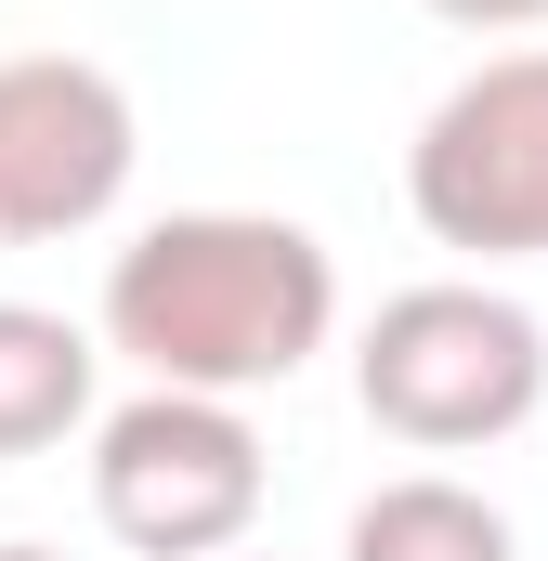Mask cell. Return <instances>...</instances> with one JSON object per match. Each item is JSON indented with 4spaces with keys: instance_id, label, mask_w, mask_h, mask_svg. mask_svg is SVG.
<instances>
[{
    "instance_id": "obj_1",
    "label": "cell",
    "mask_w": 548,
    "mask_h": 561,
    "mask_svg": "<svg viewBox=\"0 0 548 561\" xmlns=\"http://www.w3.org/2000/svg\"><path fill=\"white\" fill-rule=\"evenodd\" d=\"M327 327H340V262L287 209H170L105 262L92 300V340L132 353L144 392H209V405L287 392L327 353Z\"/></svg>"
},
{
    "instance_id": "obj_2",
    "label": "cell",
    "mask_w": 548,
    "mask_h": 561,
    "mask_svg": "<svg viewBox=\"0 0 548 561\" xmlns=\"http://www.w3.org/2000/svg\"><path fill=\"white\" fill-rule=\"evenodd\" d=\"M353 405L418 444V457H470V444H510L548 405V327L483 275H431L392 287L353 340Z\"/></svg>"
},
{
    "instance_id": "obj_3",
    "label": "cell",
    "mask_w": 548,
    "mask_h": 561,
    "mask_svg": "<svg viewBox=\"0 0 548 561\" xmlns=\"http://www.w3.org/2000/svg\"><path fill=\"white\" fill-rule=\"evenodd\" d=\"M274 470L249 405H209V392H132L92 419V523L132 561H236L262 523Z\"/></svg>"
},
{
    "instance_id": "obj_4",
    "label": "cell",
    "mask_w": 548,
    "mask_h": 561,
    "mask_svg": "<svg viewBox=\"0 0 548 561\" xmlns=\"http://www.w3.org/2000/svg\"><path fill=\"white\" fill-rule=\"evenodd\" d=\"M406 209L457 262H548V39L483 53L406 144Z\"/></svg>"
},
{
    "instance_id": "obj_5",
    "label": "cell",
    "mask_w": 548,
    "mask_h": 561,
    "mask_svg": "<svg viewBox=\"0 0 548 561\" xmlns=\"http://www.w3.org/2000/svg\"><path fill=\"white\" fill-rule=\"evenodd\" d=\"M144 118L92 53H0V262L92 236L132 196Z\"/></svg>"
},
{
    "instance_id": "obj_6",
    "label": "cell",
    "mask_w": 548,
    "mask_h": 561,
    "mask_svg": "<svg viewBox=\"0 0 548 561\" xmlns=\"http://www.w3.org/2000/svg\"><path fill=\"white\" fill-rule=\"evenodd\" d=\"M92 379H105V340L39 313V300H0V457H53L66 431H92Z\"/></svg>"
},
{
    "instance_id": "obj_7",
    "label": "cell",
    "mask_w": 548,
    "mask_h": 561,
    "mask_svg": "<svg viewBox=\"0 0 548 561\" xmlns=\"http://www.w3.org/2000/svg\"><path fill=\"white\" fill-rule=\"evenodd\" d=\"M340 561H523V536H510V510L470 496L457 470H406V483H379V496L340 523Z\"/></svg>"
},
{
    "instance_id": "obj_8",
    "label": "cell",
    "mask_w": 548,
    "mask_h": 561,
    "mask_svg": "<svg viewBox=\"0 0 548 561\" xmlns=\"http://www.w3.org/2000/svg\"><path fill=\"white\" fill-rule=\"evenodd\" d=\"M444 26H470V39H523V26H548V0H431Z\"/></svg>"
},
{
    "instance_id": "obj_9",
    "label": "cell",
    "mask_w": 548,
    "mask_h": 561,
    "mask_svg": "<svg viewBox=\"0 0 548 561\" xmlns=\"http://www.w3.org/2000/svg\"><path fill=\"white\" fill-rule=\"evenodd\" d=\"M0 561H53V549H0Z\"/></svg>"
}]
</instances>
